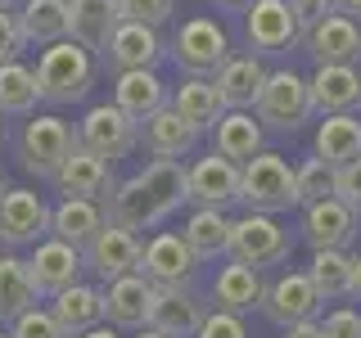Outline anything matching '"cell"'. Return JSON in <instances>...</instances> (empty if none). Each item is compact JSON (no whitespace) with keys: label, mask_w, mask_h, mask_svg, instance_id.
<instances>
[{"label":"cell","mask_w":361,"mask_h":338,"mask_svg":"<svg viewBox=\"0 0 361 338\" xmlns=\"http://www.w3.org/2000/svg\"><path fill=\"white\" fill-rule=\"evenodd\" d=\"M262 298H267V280H262V270H253V266L231 262V266L217 270V280H212V307L217 311L248 315V311L262 307Z\"/></svg>","instance_id":"cb8c5ba5"},{"label":"cell","mask_w":361,"mask_h":338,"mask_svg":"<svg viewBox=\"0 0 361 338\" xmlns=\"http://www.w3.org/2000/svg\"><path fill=\"white\" fill-rule=\"evenodd\" d=\"M240 203L248 212H262V217H276V212L298 208V189H293V167L280 154L262 149L257 158H248L240 167Z\"/></svg>","instance_id":"3957f363"},{"label":"cell","mask_w":361,"mask_h":338,"mask_svg":"<svg viewBox=\"0 0 361 338\" xmlns=\"http://www.w3.org/2000/svg\"><path fill=\"white\" fill-rule=\"evenodd\" d=\"M54 185H59L63 199H95V203H104V199H113L118 180H113V163H104V158H95V154H86L82 144H77V149L68 154V163L59 167Z\"/></svg>","instance_id":"ffe728a7"},{"label":"cell","mask_w":361,"mask_h":338,"mask_svg":"<svg viewBox=\"0 0 361 338\" xmlns=\"http://www.w3.org/2000/svg\"><path fill=\"white\" fill-rule=\"evenodd\" d=\"M289 253H293V239H289V230L276 217L244 212L240 221H231V248H226V257H231V262L253 266V270H267V266L289 262Z\"/></svg>","instance_id":"5b68a950"},{"label":"cell","mask_w":361,"mask_h":338,"mask_svg":"<svg viewBox=\"0 0 361 338\" xmlns=\"http://www.w3.org/2000/svg\"><path fill=\"white\" fill-rule=\"evenodd\" d=\"M244 32H248V45L262 54H285L302 41V27L293 18L289 0H253L248 18H244Z\"/></svg>","instance_id":"5bb4252c"},{"label":"cell","mask_w":361,"mask_h":338,"mask_svg":"<svg viewBox=\"0 0 361 338\" xmlns=\"http://www.w3.org/2000/svg\"><path fill=\"white\" fill-rule=\"evenodd\" d=\"M361 234V212H353L343 199H321L302 208V239L312 244V253L321 248H353V239Z\"/></svg>","instance_id":"4fadbf2b"},{"label":"cell","mask_w":361,"mask_h":338,"mask_svg":"<svg viewBox=\"0 0 361 338\" xmlns=\"http://www.w3.org/2000/svg\"><path fill=\"white\" fill-rule=\"evenodd\" d=\"M338 9H343V14H353V18L361 23V0H338Z\"/></svg>","instance_id":"681fc988"},{"label":"cell","mask_w":361,"mask_h":338,"mask_svg":"<svg viewBox=\"0 0 361 338\" xmlns=\"http://www.w3.org/2000/svg\"><path fill=\"white\" fill-rule=\"evenodd\" d=\"M0 338H9V330H0Z\"/></svg>","instance_id":"9f6ffc18"},{"label":"cell","mask_w":361,"mask_h":338,"mask_svg":"<svg viewBox=\"0 0 361 338\" xmlns=\"http://www.w3.org/2000/svg\"><path fill=\"white\" fill-rule=\"evenodd\" d=\"M18 27L27 45H54L68 41V0H23L18 5Z\"/></svg>","instance_id":"d6a6232c"},{"label":"cell","mask_w":361,"mask_h":338,"mask_svg":"<svg viewBox=\"0 0 361 338\" xmlns=\"http://www.w3.org/2000/svg\"><path fill=\"white\" fill-rule=\"evenodd\" d=\"M50 315L63 325L68 338H82L86 330L104 325V289L82 284V280H77L73 289H63V293H54V298H50Z\"/></svg>","instance_id":"4316f807"},{"label":"cell","mask_w":361,"mask_h":338,"mask_svg":"<svg viewBox=\"0 0 361 338\" xmlns=\"http://www.w3.org/2000/svg\"><path fill=\"white\" fill-rule=\"evenodd\" d=\"M307 90H312V113H321V118L361 108V73L348 68V63L316 68V73L307 77Z\"/></svg>","instance_id":"7402d4cb"},{"label":"cell","mask_w":361,"mask_h":338,"mask_svg":"<svg viewBox=\"0 0 361 338\" xmlns=\"http://www.w3.org/2000/svg\"><path fill=\"white\" fill-rule=\"evenodd\" d=\"M77 144L86 154L104 158V163H118V158H127L140 144V122H131L118 104H95L77 122Z\"/></svg>","instance_id":"52a82bcc"},{"label":"cell","mask_w":361,"mask_h":338,"mask_svg":"<svg viewBox=\"0 0 361 338\" xmlns=\"http://www.w3.org/2000/svg\"><path fill=\"white\" fill-rule=\"evenodd\" d=\"M307 280H312V289L321 293V302L353 298V253H343V248H321V253H312Z\"/></svg>","instance_id":"e575fe53"},{"label":"cell","mask_w":361,"mask_h":338,"mask_svg":"<svg viewBox=\"0 0 361 338\" xmlns=\"http://www.w3.org/2000/svg\"><path fill=\"white\" fill-rule=\"evenodd\" d=\"M185 176H190V203H199V208L226 212L231 203H240V163L221 158L217 149L199 158L195 167H185Z\"/></svg>","instance_id":"ac0fdd59"},{"label":"cell","mask_w":361,"mask_h":338,"mask_svg":"<svg viewBox=\"0 0 361 338\" xmlns=\"http://www.w3.org/2000/svg\"><path fill=\"white\" fill-rule=\"evenodd\" d=\"M262 82H267V68L257 54H231L212 73V86H217L226 108H253L257 95H262Z\"/></svg>","instance_id":"d4e9b609"},{"label":"cell","mask_w":361,"mask_h":338,"mask_svg":"<svg viewBox=\"0 0 361 338\" xmlns=\"http://www.w3.org/2000/svg\"><path fill=\"white\" fill-rule=\"evenodd\" d=\"M163 54H167V45H163V37H158V27H145V23L122 18V27L113 32V41L104 50V63L113 68V73H140V68H154Z\"/></svg>","instance_id":"603a6c76"},{"label":"cell","mask_w":361,"mask_h":338,"mask_svg":"<svg viewBox=\"0 0 361 338\" xmlns=\"http://www.w3.org/2000/svg\"><path fill=\"white\" fill-rule=\"evenodd\" d=\"M302 41H307V54L316 59V68H330V63L357 68V59H361V23L353 14H343V9L321 18Z\"/></svg>","instance_id":"2e32d148"},{"label":"cell","mask_w":361,"mask_h":338,"mask_svg":"<svg viewBox=\"0 0 361 338\" xmlns=\"http://www.w3.org/2000/svg\"><path fill=\"white\" fill-rule=\"evenodd\" d=\"M118 27H122L118 0H68V37L82 50H90L95 59H104Z\"/></svg>","instance_id":"d6986e66"},{"label":"cell","mask_w":361,"mask_h":338,"mask_svg":"<svg viewBox=\"0 0 361 338\" xmlns=\"http://www.w3.org/2000/svg\"><path fill=\"white\" fill-rule=\"evenodd\" d=\"M180 203H190V176L180 167V158H154V163H145L135 176H127L113 189L109 221L140 234V230L163 225L172 212H180Z\"/></svg>","instance_id":"6da1fadb"},{"label":"cell","mask_w":361,"mask_h":338,"mask_svg":"<svg viewBox=\"0 0 361 338\" xmlns=\"http://www.w3.org/2000/svg\"><path fill=\"white\" fill-rule=\"evenodd\" d=\"M285 338H325V334H321V320H298L285 330Z\"/></svg>","instance_id":"bcb514c9"},{"label":"cell","mask_w":361,"mask_h":338,"mask_svg":"<svg viewBox=\"0 0 361 338\" xmlns=\"http://www.w3.org/2000/svg\"><path fill=\"white\" fill-rule=\"evenodd\" d=\"M140 234H131V230H122V225H113L104 221V230L95 234L86 248H82V262L95 270L104 284H113V280H122V275H131L135 266H140Z\"/></svg>","instance_id":"9a60e30c"},{"label":"cell","mask_w":361,"mask_h":338,"mask_svg":"<svg viewBox=\"0 0 361 338\" xmlns=\"http://www.w3.org/2000/svg\"><path fill=\"white\" fill-rule=\"evenodd\" d=\"M212 140H217V154L231 158V163H248V158L262 154V122L248 108H226L221 122L212 127Z\"/></svg>","instance_id":"f546056e"},{"label":"cell","mask_w":361,"mask_h":338,"mask_svg":"<svg viewBox=\"0 0 361 338\" xmlns=\"http://www.w3.org/2000/svg\"><path fill=\"white\" fill-rule=\"evenodd\" d=\"M9 5H14V0H0V14H9Z\"/></svg>","instance_id":"f5cc1de1"},{"label":"cell","mask_w":361,"mask_h":338,"mask_svg":"<svg viewBox=\"0 0 361 338\" xmlns=\"http://www.w3.org/2000/svg\"><path fill=\"white\" fill-rule=\"evenodd\" d=\"M321 334L325 338H361V311L334 307L330 315H321Z\"/></svg>","instance_id":"7bdbcfd3"},{"label":"cell","mask_w":361,"mask_h":338,"mask_svg":"<svg viewBox=\"0 0 361 338\" xmlns=\"http://www.w3.org/2000/svg\"><path fill=\"white\" fill-rule=\"evenodd\" d=\"M195 338H248V325H244V315L208 307V315H203V325H199Z\"/></svg>","instance_id":"60d3db41"},{"label":"cell","mask_w":361,"mask_h":338,"mask_svg":"<svg viewBox=\"0 0 361 338\" xmlns=\"http://www.w3.org/2000/svg\"><path fill=\"white\" fill-rule=\"evenodd\" d=\"M127 23H145V27H163L176 14V0H118Z\"/></svg>","instance_id":"ab89813d"},{"label":"cell","mask_w":361,"mask_h":338,"mask_svg":"<svg viewBox=\"0 0 361 338\" xmlns=\"http://www.w3.org/2000/svg\"><path fill=\"white\" fill-rule=\"evenodd\" d=\"M172 59L185 77H212L217 68L231 59V41H226V27L212 18H190L180 23L176 41H172Z\"/></svg>","instance_id":"ba28073f"},{"label":"cell","mask_w":361,"mask_h":338,"mask_svg":"<svg viewBox=\"0 0 361 338\" xmlns=\"http://www.w3.org/2000/svg\"><path fill=\"white\" fill-rule=\"evenodd\" d=\"M149 298H154V284L140 270L113 280L104 289V325H113V330H122V334L145 330V325H149Z\"/></svg>","instance_id":"44dd1931"},{"label":"cell","mask_w":361,"mask_h":338,"mask_svg":"<svg viewBox=\"0 0 361 338\" xmlns=\"http://www.w3.org/2000/svg\"><path fill=\"white\" fill-rule=\"evenodd\" d=\"M23 266H27L32 284H37L41 298H54V293L73 289L77 280H82V248L54 239V234H45V239L32 248V257H23Z\"/></svg>","instance_id":"7c38bea8"},{"label":"cell","mask_w":361,"mask_h":338,"mask_svg":"<svg viewBox=\"0 0 361 338\" xmlns=\"http://www.w3.org/2000/svg\"><path fill=\"white\" fill-rule=\"evenodd\" d=\"M217 5H226V9H244V5H253V0H217Z\"/></svg>","instance_id":"f907efd6"},{"label":"cell","mask_w":361,"mask_h":338,"mask_svg":"<svg viewBox=\"0 0 361 338\" xmlns=\"http://www.w3.org/2000/svg\"><path fill=\"white\" fill-rule=\"evenodd\" d=\"M41 302L37 284H32L27 266H23V257L5 253L0 257V325H14L23 311H32Z\"/></svg>","instance_id":"d590c367"},{"label":"cell","mask_w":361,"mask_h":338,"mask_svg":"<svg viewBox=\"0 0 361 338\" xmlns=\"http://www.w3.org/2000/svg\"><path fill=\"white\" fill-rule=\"evenodd\" d=\"M41 104V86H37V68H27L23 59L0 68V113L14 118H32Z\"/></svg>","instance_id":"8d00e7d4"},{"label":"cell","mask_w":361,"mask_h":338,"mask_svg":"<svg viewBox=\"0 0 361 338\" xmlns=\"http://www.w3.org/2000/svg\"><path fill=\"white\" fill-rule=\"evenodd\" d=\"M180 239L190 244V253H195V262H212V257H221L226 248H231V217L217 208H195L185 221V230H180Z\"/></svg>","instance_id":"836d02e7"},{"label":"cell","mask_w":361,"mask_h":338,"mask_svg":"<svg viewBox=\"0 0 361 338\" xmlns=\"http://www.w3.org/2000/svg\"><path fill=\"white\" fill-rule=\"evenodd\" d=\"M37 86H41L45 104H77V99H86L90 86H95V54L82 50L73 37L45 45L37 59Z\"/></svg>","instance_id":"7a4b0ae2"},{"label":"cell","mask_w":361,"mask_h":338,"mask_svg":"<svg viewBox=\"0 0 361 338\" xmlns=\"http://www.w3.org/2000/svg\"><path fill=\"white\" fill-rule=\"evenodd\" d=\"M50 234V208L37 189H5L0 194V244L37 248Z\"/></svg>","instance_id":"9c48e42d"},{"label":"cell","mask_w":361,"mask_h":338,"mask_svg":"<svg viewBox=\"0 0 361 338\" xmlns=\"http://www.w3.org/2000/svg\"><path fill=\"white\" fill-rule=\"evenodd\" d=\"M167 108L180 113V118H185L199 135H203V131H212V127L221 122V113H226L221 95H217V86H212V77H185V82L172 90Z\"/></svg>","instance_id":"f1b7e54d"},{"label":"cell","mask_w":361,"mask_h":338,"mask_svg":"<svg viewBox=\"0 0 361 338\" xmlns=\"http://www.w3.org/2000/svg\"><path fill=\"white\" fill-rule=\"evenodd\" d=\"M0 140H5V113H0Z\"/></svg>","instance_id":"db71d44e"},{"label":"cell","mask_w":361,"mask_h":338,"mask_svg":"<svg viewBox=\"0 0 361 338\" xmlns=\"http://www.w3.org/2000/svg\"><path fill=\"white\" fill-rule=\"evenodd\" d=\"M9 338H68L63 325L50 315V307H32L9 325Z\"/></svg>","instance_id":"f35d334b"},{"label":"cell","mask_w":361,"mask_h":338,"mask_svg":"<svg viewBox=\"0 0 361 338\" xmlns=\"http://www.w3.org/2000/svg\"><path fill=\"white\" fill-rule=\"evenodd\" d=\"M5 189H9V185H5V172H0V194H5Z\"/></svg>","instance_id":"11a10c76"},{"label":"cell","mask_w":361,"mask_h":338,"mask_svg":"<svg viewBox=\"0 0 361 338\" xmlns=\"http://www.w3.org/2000/svg\"><path fill=\"white\" fill-rule=\"evenodd\" d=\"M253 118L262 122V131H298L302 122L312 118V90H307V77H298L293 68H276L267 73L262 82V95L253 104Z\"/></svg>","instance_id":"8992f818"},{"label":"cell","mask_w":361,"mask_h":338,"mask_svg":"<svg viewBox=\"0 0 361 338\" xmlns=\"http://www.w3.org/2000/svg\"><path fill=\"white\" fill-rule=\"evenodd\" d=\"M23 50H27V41H23L18 14L9 9V14H0V68H5V63H14Z\"/></svg>","instance_id":"ee69618b"},{"label":"cell","mask_w":361,"mask_h":338,"mask_svg":"<svg viewBox=\"0 0 361 338\" xmlns=\"http://www.w3.org/2000/svg\"><path fill=\"white\" fill-rule=\"evenodd\" d=\"M321 293L312 289L307 270H285V275H276L267 284V298H262V311L271 325H280V330H289V325L298 320H321Z\"/></svg>","instance_id":"8fae6325"},{"label":"cell","mask_w":361,"mask_h":338,"mask_svg":"<svg viewBox=\"0 0 361 338\" xmlns=\"http://www.w3.org/2000/svg\"><path fill=\"white\" fill-rule=\"evenodd\" d=\"M73 149H77V131L63 118H54V113H32L18 131V163L37 180L59 176V167L68 163Z\"/></svg>","instance_id":"277c9868"},{"label":"cell","mask_w":361,"mask_h":338,"mask_svg":"<svg viewBox=\"0 0 361 338\" xmlns=\"http://www.w3.org/2000/svg\"><path fill=\"white\" fill-rule=\"evenodd\" d=\"M316 158L330 167H348L353 158H361V118L357 113H334L316 127Z\"/></svg>","instance_id":"1f68e13d"},{"label":"cell","mask_w":361,"mask_h":338,"mask_svg":"<svg viewBox=\"0 0 361 338\" xmlns=\"http://www.w3.org/2000/svg\"><path fill=\"white\" fill-rule=\"evenodd\" d=\"M353 298L361 302V253H353Z\"/></svg>","instance_id":"c3c4849f"},{"label":"cell","mask_w":361,"mask_h":338,"mask_svg":"<svg viewBox=\"0 0 361 338\" xmlns=\"http://www.w3.org/2000/svg\"><path fill=\"white\" fill-rule=\"evenodd\" d=\"M104 221H109V212H104V203H95V199H59L50 208V234L63 239V244H73V248H86L104 230Z\"/></svg>","instance_id":"83f0119b"},{"label":"cell","mask_w":361,"mask_h":338,"mask_svg":"<svg viewBox=\"0 0 361 338\" xmlns=\"http://www.w3.org/2000/svg\"><path fill=\"white\" fill-rule=\"evenodd\" d=\"M82 338H122V330H113V325H95V330H86Z\"/></svg>","instance_id":"7dc6e473"},{"label":"cell","mask_w":361,"mask_h":338,"mask_svg":"<svg viewBox=\"0 0 361 338\" xmlns=\"http://www.w3.org/2000/svg\"><path fill=\"white\" fill-rule=\"evenodd\" d=\"M195 253H190V244L180 239L176 230H158L149 244L140 248V275L149 280L154 289H167V284H185L190 270H195Z\"/></svg>","instance_id":"e0dca14e"},{"label":"cell","mask_w":361,"mask_h":338,"mask_svg":"<svg viewBox=\"0 0 361 338\" xmlns=\"http://www.w3.org/2000/svg\"><path fill=\"white\" fill-rule=\"evenodd\" d=\"M167 99H172V95H167L163 77H158L154 68H140V73H118V77H113V104L127 113L131 122L154 118L158 108H167Z\"/></svg>","instance_id":"484cf974"},{"label":"cell","mask_w":361,"mask_h":338,"mask_svg":"<svg viewBox=\"0 0 361 338\" xmlns=\"http://www.w3.org/2000/svg\"><path fill=\"white\" fill-rule=\"evenodd\" d=\"M135 338H163L158 330H135Z\"/></svg>","instance_id":"816d5d0a"},{"label":"cell","mask_w":361,"mask_h":338,"mask_svg":"<svg viewBox=\"0 0 361 338\" xmlns=\"http://www.w3.org/2000/svg\"><path fill=\"white\" fill-rule=\"evenodd\" d=\"M140 140H145V149H149L154 158H180V154H190L199 144V131L190 127L180 113L158 108L154 118L140 122Z\"/></svg>","instance_id":"4dcf8cb0"},{"label":"cell","mask_w":361,"mask_h":338,"mask_svg":"<svg viewBox=\"0 0 361 338\" xmlns=\"http://www.w3.org/2000/svg\"><path fill=\"white\" fill-rule=\"evenodd\" d=\"M289 9H293V18H298L302 37H307L316 23H321V18H330L334 9H338V0H289Z\"/></svg>","instance_id":"f6af8a7d"},{"label":"cell","mask_w":361,"mask_h":338,"mask_svg":"<svg viewBox=\"0 0 361 338\" xmlns=\"http://www.w3.org/2000/svg\"><path fill=\"white\" fill-rule=\"evenodd\" d=\"M293 189H298V203H321L334 199V167L321 163V158H307L302 167H293Z\"/></svg>","instance_id":"74e56055"},{"label":"cell","mask_w":361,"mask_h":338,"mask_svg":"<svg viewBox=\"0 0 361 338\" xmlns=\"http://www.w3.org/2000/svg\"><path fill=\"white\" fill-rule=\"evenodd\" d=\"M203 315H208V302L195 293V284H167V289H154L149 298V325L145 330H158L163 338H195Z\"/></svg>","instance_id":"30bf717a"},{"label":"cell","mask_w":361,"mask_h":338,"mask_svg":"<svg viewBox=\"0 0 361 338\" xmlns=\"http://www.w3.org/2000/svg\"><path fill=\"white\" fill-rule=\"evenodd\" d=\"M334 199H343L353 212H361V158L348 167H334Z\"/></svg>","instance_id":"b9f144b4"}]
</instances>
